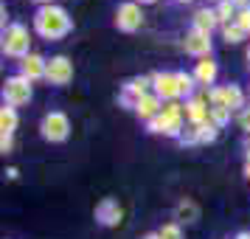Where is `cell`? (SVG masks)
Instances as JSON below:
<instances>
[{
	"instance_id": "6da1fadb",
	"label": "cell",
	"mask_w": 250,
	"mask_h": 239,
	"mask_svg": "<svg viewBox=\"0 0 250 239\" xmlns=\"http://www.w3.org/2000/svg\"><path fill=\"white\" fill-rule=\"evenodd\" d=\"M70 28H73V20H70V14L57 6V3H51V6H40L34 14V31L42 40H62V37L70 34Z\"/></svg>"
},
{
	"instance_id": "7a4b0ae2",
	"label": "cell",
	"mask_w": 250,
	"mask_h": 239,
	"mask_svg": "<svg viewBox=\"0 0 250 239\" xmlns=\"http://www.w3.org/2000/svg\"><path fill=\"white\" fill-rule=\"evenodd\" d=\"M149 132L155 135H169V138H180L186 130V104L180 102H166L152 121H146Z\"/></svg>"
},
{
	"instance_id": "3957f363",
	"label": "cell",
	"mask_w": 250,
	"mask_h": 239,
	"mask_svg": "<svg viewBox=\"0 0 250 239\" xmlns=\"http://www.w3.org/2000/svg\"><path fill=\"white\" fill-rule=\"evenodd\" d=\"M28 45H31V37H28V28L20 23H12L3 28V54L12 59H23L28 57L31 51H28Z\"/></svg>"
},
{
	"instance_id": "277c9868",
	"label": "cell",
	"mask_w": 250,
	"mask_h": 239,
	"mask_svg": "<svg viewBox=\"0 0 250 239\" xmlns=\"http://www.w3.org/2000/svg\"><path fill=\"white\" fill-rule=\"evenodd\" d=\"M31 96H34V87H31V82L20 76V73H14L9 79L3 82V104H9V107H23V104L31 102Z\"/></svg>"
},
{
	"instance_id": "5b68a950",
	"label": "cell",
	"mask_w": 250,
	"mask_h": 239,
	"mask_svg": "<svg viewBox=\"0 0 250 239\" xmlns=\"http://www.w3.org/2000/svg\"><path fill=\"white\" fill-rule=\"evenodd\" d=\"M40 132H42V138L51 141V144H62V141L70 135V118L62 113V110H51V113L42 115Z\"/></svg>"
},
{
	"instance_id": "8992f818",
	"label": "cell",
	"mask_w": 250,
	"mask_h": 239,
	"mask_svg": "<svg viewBox=\"0 0 250 239\" xmlns=\"http://www.w3.org/2000/svg\"><path fill=\"white\" fill-rule=\"evenodd\" d=\"M144 23V12H141V3L135 0H126L121 3L118 9H115V25H118V31H126V34H132L138 31Z\"/></svg>"
},
{
	"instance_id": "52a82bcc",
	"label": "cell",
	"mask_w": 250,
	"mask_h": 239,
	"mask_svg": "<svg viewBox=\"0 0 250 239\" xmlns=\"http://www.w3.org/2000/svg\"><path fill=\"white\" fill-rule=\"evenodd\" d=\"M152 93H155V96H160L163 102H177V99H180L177 73H166V70L152 73Z\"/></svg>"
},
{
	"instance_id": "ba28073f",
	"label": "cell",
	"mask_w": 250,
	"mask_h": 239,
	"mask_svg": "<svg viewBox=\"0 0 250 239\" xmlns=\"http://www.w3.org/2000/svg\"><path fill=\"white\" fill-rule=\"evenodd\" d=\"M73 79V62L68 57H51L48 59V70H45V82L54 87H65Z\"/></svg>"
},
{
	"instance_id": "9c48e42d",
	"label": "cell",
	"mask_w": 250,
	"mask_h": 239,
	"mask_svg": "<svg viewBox=\"0 0 250 239\" xmlns=\"http://www.w3.org/2000/svg\"><path fill=\"white\" fill-rule=\"evenodd\" d=\"M146 93H152V76H135V79H129L124 85V90H121V104L135 110L138 99H144Z\"/></svg>"
},
{
	"instance_id": "30bf717a",
	"label": "cell",
	"mask_w": 250,
	"mask_h": 239,
	"mask_svg": "<svg viewBox=\"0 0 250 239\" xmlns=\"http://www.w3.org/2000/svg\"><path fill=\"white\" fill-rule=\"evenodd\" d=\"M183 51L197 57V59L211 57V34H203L197 28H188L186 31V40H183Z\"/></svg>"
},
{
	"instance_id": "8fae6325",
	"label": "cell",
	"mask_w": 250,
	"mask_h": 239,
	"mask_svg": "<svg viewBox=\"0 0 250 239\" xmlns=\"http://www.w3.org/2000/svg\"><path fill=\"white\" fill-rule=\"evenodd\" d=\"M20 76H25L28 82H37V79H45V70H48V59L40 57V54H28V57H23L20 62Z\"/></svg>"
},
{
	"instance_id": "7c38bea8",
	"label": "cell",
	"mask_w": 250,
	"mask_h": 239,
	"mask_svg": "<svg viewBox=\"0 0 250 239\" xmlns=\"http://www.w3.org/2000/svg\"><path fill=\"white\" fill-rule=\"evenodd\" d=\"M121 217H124V211H121V205H118L115 197H104L102 203L96 205V219H99L102 225H107V228L118 225Z\"/></svg>"
},
{
	"instance_id": "4fadbf2b",
	"label": "cell",
	"mask_w": 250,
	"mask_h": 239,
	"mask_svg": "<svg viewBox=\"0 0 250 239\" xmlns=\"http://www.w3.org/2000/svg\"><path fill=\"white\" fill-rule=\"evenodd\" d=\"M191 28L203 31V34H214V28H222V25H219V17H216V9H211V6L197 9L194 17H191Z\"/></svg>"
},
{
	"instance_id": "5bb4252c",
	"label": "cell",
	"mask_w": 250,
	"mask_h": 239,
	"mask_svg": "<svg viewBox=\"0 0 250 239\" xmlns=\"http://www.w3.org/2000/svg\"><path fill=\"white\" fill-rule=\"evenodd\" d=\"M216 73H219V65H216L211 57L197 59V65H194V79H197V85H203L205 90H208L216 82Z\"/></svg>"
},
{
	"instance_id": "9a60e30c",
	"label": "cell",
	"mask_w": 250,
	"mask_h": 239,
	"mask_svg": "<svg viewBox=\"0 0 250 239\" xmlns=\"http://www.w3.org/2000/svg\"><path fill=\"white\" fill-rule=\"evenodd\" d=\"M163 104H166V102H163L160 96H155V93H146L144 99H138L135 113L141 115L144 121H152V118H155V115H158L160 110H163Z\"/></svg>"
},
{
	"instance_id": "2e32d148",
	"label": "cell",
	"mask_w": 250,
	"mask_h": 239,
	"mask_svg": "<svg viewBox=\"0 0 250 239\" xmlns=\"http://www.w3.org/2000/svg\"><path fill=\"white\" fill-rule=\"evenodd\" d=\"M222 104H225L228 110L233 113V110H245V93H242V87L239 85H225L222 87Z\"/></svg>"
},
{
	"instance_id": "e0dca14e",
	"label": "cell",
	"mask_w": 250,
	"mask_h": 239,
	"mask_svg": "<svg viewBox=\"0 0 250 239\" xmlns=\"http://www.w3.org/2000/svg\"><path fill=\"white\" fill-rule=\"evenodd\" d=\"M17 124H20L17 107H9V104H3V107H0V135H14Z\"/></svg>"
},
{
	"instance_id": "ac0fdd59",
	"label": "cell",
	"mask_w": 250,
	"mask_h": 239,
	"mask_svg": "<svg viewBox=\"0 0 250 239\" xmlns=\"http://www.w3.org/2000/svg\"><path fill=\"white\" fill-rule=\"evenodd\" d=\"M174 219H177V222H197V219H200V208H197V203L188 200V197L180 200L177 208H174Z\"/></svg>"
},
{
	"instance_id": "d6986e66",
	"label": "cell",
	"mask_w": 250,
	"mask_h": 239,
	"mask_svg": "<svg viewBox=\"0 0 250 239\" xmlns=\"http://www.w3.org/2000/svg\"><path fill=\"white\" fill-rule=\"evenodd\" d=\"M214 9H216V17H219V25H230L239 14V9L233 6V0H222V3H216Z\"/></svg>"
},
{
	"instance_id": "ffe728a7",
	"label": "cell",
	"mask_w": 250,
	"mask_h": 239,
	"mask_svg": "<svg viewBox=\"0 0 250 239\" xmlns=\"http://www.w3.org/2000/svg\"><path fill=\"white\" fill-rule=\"evenodd\" d=\"M216 135H219V127H216L214 121H205V124L194 127V138H197V144H211V141H216Z\"/></svg>"
},
{
	"instance_id": "44dd1931",
	"label": "cell",
	"mask_w": 250,
	"mask_h": 239,
	"mask_svg": "<svg viewBox=\"0 0 250 239\" xmlns=\"http://www.w3.org/2000/svg\"><path fill=\"white\" fill-rule=\"evenodd\" d=\"M245 31H242V28H239L236 23H230V25H222V40H225L228 45H236V43H242V40H245Z\"/></svg>"
},
{
	"instance_id": "7402d4cb",
	"label": "cell",
	"mask_w": 250,
	"mask_h": 239,
	"mask_svg": "<svg viewBox=\"0 0 250 239\" xmlns=\"http://www.w3.org/2000/svg\"><path fill=\"white\" fill-rule=\"evenodd\" d=\"M177 85H180V96H188V99H191V93H194V85H197V79H194V73L177 70Z\"/></svg>"
},
{
	"instance_id": "603a6c76",
	"label": "cell",
	"mask_w": 250,
	"mask_h": 239,
	"mask_svg": "<svg viewBox=\"0 0 250 239\" xmlns=\"http://www.w3.org/2000/svg\"><path fill=\"white\" fill-rule=\"evenodd\" d=\"M158 237H160V239H183L180 222H166L163 228H158Z\"/></svg>"
},
{
	"instance_id": "cb8c5ba5",
	"label": "cell",
	"mask_w": 250,
	"mask_h": 239,
	"mask_svg": "<svg viewBox=\"0 0 250 239\" xmlns=\"http://www.w3.org/2000/svg\"><path fill=\"white\" fill-rule=\"evenodd\" d=\"M211 121H214L216 127H225L228 121H230V110H228V107H211Z\"/></svg>"
},
{
	"instance_id": "d4e9b609",
	"label": "cell",
	"mask_w": 250,
	"mask_h": 239,
	"mask_svg": "<svg viewBox=\"0 0 250 239\" xmlns=\"http://www.w3.org/2000/svg\"><path fill=\"white\" fill-rule=\"evenodd\" d=\"M233 23H236L245 34H250V9H242V12L236 14V20H233Z\"/></svg>"
},
{
	"instance_id": "484cf974",
	"label": "cell",
	"mask_w": 250,
	"mask_h": 239,
	"mask_svg": "<svg viewBox=\"0 0 250 239\" xmlns=\"http://www.w3.org/2000/svg\"><path fill=\"white\" fill-rule=\"evenodd\" d=\"M236 124H239V127H242V130H245V132L250 135V107H245V110H242V113L236 115Z\"/></svg>"
},
{
	"instance_id": "4316f807",
	"label": "cell",
	"mask_w": 250,
	"mask_h": 239,
	"mask_svg": "<svg viewBox=\"0 0 250 239\" xmlns=\"http://www.w3.org/2000/svg\"><path fill=\"white\" fill-rule=\"evenodd\" d=\"M12 147H14L12 135H0V152H3V155H9V152H12Z\"/></svg>"
},
{
	"instance_id": "83f0119b",
	"label": "cell",
	"mask_w": 250,
	"mask_h": 239,
	"mask_svg": "<svg viewBox=\"0 0 250 239\" xmlns=\"http://www.w3.org/2000/svg\"><path fill=\"white\" fill-rule=\"evenodd\" d=\"M233 6L242 12V9H250V0H233Z\"/></svg>"
},
{
	"instance_id": "f1b7e54d",
	"label": "cell",
	"mask_w": 250,
	"mask_h": 239,
	"mask_svg": "<svg viewBox=\"0 0 250 239\" xmlns=\"http://www.w3.org/2000/svg\"><path fill=\"white\" fill-rule=\"evenodd\" d=\"M17 174H20V172L14 169V166H9V169H6V177H9V180H17Z\"/></svg>"
},
{
	"instance_id": "f546056e",
	"label": "cell",
	"mask_w": 250,
	"mask_h": 239,
	"mask_svg": "<svg viewBox=\"0 0 250 239\" xmlns=\"http://www.w3.org/2000/svg\"><path fill=\"white\" fill-rule=\"evenodd\" d=\"M245 155H248V160H250V135H248V141H245Z\"/></svg>"
},
{
	"instance_id": "4dcf8cb0",
	"label": "cell",
	"mask_w": 250,
	"mask_h": 239,
	"mask_svg": "<svg viewBox=\"0 0 250 239\" xmlns=\"http://www.w3.org/2000/svg\"><path fill=\"white\" fill-rule=\"evenodd\" d=\"M233 239H250V234H248V231H242V234H236Z\"/></svg>"
},
{
	"instance_id": "1f68e13d",
	"label": "cell",
	"mask_w": 250,
	"mask_h": 239,
	"mask_svg": "<svg viewBox=\"0 0 250 239\" xmlns=\"http://www.w3.org/2000/svg\"><path fill=\"white\" fill-rule=\"evenodd\" d=\"M37 3H40V6H51V3H54V0H37Z\"/></svg>"
},
{
	"instance_id": "d6a6232c",
	"label": "cell",
	"mask_w": 250,
	"mask_h": 239,
	"mask_svg": "<svg viewBox=\"0 0 250 239\" xmlns=\"http://www.w3.org/2000/svg\"><path fill=\"white\" fill-rule=\"evenodd\" d=\"M144 239H160V237H158V231H155V234H146Z\"/></svg>"
},
{
	"instance_id": "836d02e7",
	"label": "cell",
	"mask_w": 250,
	"mask_h": 239,
	"mask_svg": "<svg viewBox=\"0 0 250 239\" xmlns=\"http://www.w3.org/2000/svg\"><path fill=\"white\" fill-rule=\"evenodd\" d=\"M135 3H155V0H135Z\"/></svg>"
},
{
	"instance_id": "e575fe53",
	"label": "cell",
	"mask_w": 250,
	"mask_h": 239,
	"mask_svg": "<svg viewBox=\"0 0 250 239\" xmlns=\"http://www.w3.org/2000/svg\"><path fill=\"white\" fill-rule=\"evenodd\" d=\"M205 3H222V0H205Z\"/></svg>"
},
{
	"instance_id": "d590c367",
	"label": "cell",
	"mask_w": 250,
	"mask_h": 239,
	"mask_svg": "<svg viewBox=\"0 0 250 239\" xmlns=\"http://www.w3.org/2000/svg\"><path fill=\"white\" fill-rule=\"evenodd\" d=\"M248 68H250V48H248Z\"/></svg>"
},
{
	"instance_id": "8d00e7d4",
	"label": "cell",
	"mask_w": 250,
	"mask_h": 239,
	"mask_svg": "<svg viewBox=\"0 0 250 239\" xmlns=\"http://www.w3.org/2000/svg\"><path fill=\"white\" fill-rule=\"evenodd\" d=\"M177 3H191V0H177Z\"/></svg>"
},
{
	"instance_id": "74e56055",
	"label": "cell",
	"mask_w": 250,
	"mask_h": 239,
	"mask_svg": "<svg viewBox=\"0 0 250 239\" xmlns=\"http://www.w3.org/2000/svg\"><path fill=\"white\" fill-rule=\"evenodd\" d=\"M248 93H250V90H248Z\"/></svg>"
}]
</instances>
